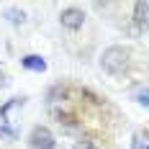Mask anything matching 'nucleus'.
<instances>
[{"mask_svg":"<svg viewBox=\"0 0 149 149\" xmlns=\"http://www.w3.org/2000/svg\"><path fill=\"white\" fill-rule=\"evenodd\" d=\"M18 105H23V98H10L8 103H5L3 108H0V118L10 123V111H13V108H18Z\"/></svg>","mask_w":149,"mask_h":149,"instance_id":"obj_6","label":"nucleus"},{"mask_svg":"<svg viewBox=\"0 0 149 149\" xmlns=\"http://www.w3.org/2000/svg\"><path fill=\"white\" fill-rule=\"evenodd\" d=\"M59 21L67 31H77V29H82V23H85V13L80 8H64L59 13Z\"/></svg>","mask_w":149,"mask_h":149,"instance_id":"obj_3","label":"nucleus"},{"mask_svg":"<svg viewBox=\"0 0 149 149\" xmlns=\"http://www.w3.org/2000/svg\"><path fill=\"white\" fill-rule=\"evenodd\" d=\"M134 23L139 31H149V3L147 0L134 3Z\"/></svg>","mask_w":149,"mask_h":149,"instance_id":"obj_4","label":"nucleus"},{"mask_svg":"<svg viewBox=\"0 0 149 149\" xmlns=\"http://www.w3.org/2000/svg\"><path fill=\"white\" fill-rule=\"evenodd\" d=\"M134 98H136V103H139V105H147V108H149V88H139L134 93Z\"/></svg>","mask_w":149,"mask_h":149,"instance_id":"obj_8","label":"nucleus"},{"mask_svg":"<svg viewBox=\"0 0 149 149\" xmlns=\"http://www.w3.org/2000/svg\"><path fill=\"white\" fill-rule=\"evenodd\" d=\"M74 149H95V144H93V141H77Z\"/></svg>","mask_w":149,"mask_h":149,"instance_id":"obj_12","label":"nucleus"},{"mask_svg":"<svg viewBox=\"0 0 149 149\" xmlns=\"http://www.w3.org/2000/svg\"><path fill=\"white\" fill-rule=\"evenodd\" d=\"M29 147L31 149H54V134L46 126H36L29 136Z\"/></svg>","mask_w":149,"mask_h":149,"instance_id":"obj_2","label":"nucleus"},{"mask_svg":"<svg viewBox=\"0 0 149 149\" xmlns=\"http://www.w3.org/2000/svg\"><path fill=\"white\" fill-rule=\"evenodd\" d=\"M5 18H8L13 26H21V23L26 21V13H23V10H15V8H8V10H5Z\"/></svg>","mask_w":149,"mask_h":149,"instance_id":"obj_7","label":"nucleus"},{"mask_svg":"<svg viewBox=\"0 0 149 149\" xmlns=\"http://www.w3.org/2000/svg\"><path fill=\"white\" fill-rule=\"evenodd\" d=\"M0 139H15V131L10 126H0Z\"/></svg>","mask_w":149,"mask_h":149,"instance_id":"obj_10","label":"nucleus"},{"mask_svg":"<svg viewBox=\"0 0 149 149\" xmlns=\"http://www.w3.org/2000/svg\"><path fill=\"white\" fill-rule=\"evenodd\" d=\"M134 149H149V134H136L134 136Z\"/></svg>","mask_w":149,"mask_h":149,"instance_id":"obj_9","label":"nucleus"},{"mask_svg":"<svg viewBox=\"0 0 149 149\" xmlns=\"http://www.w3.org/2000/svg\"><path fill=\"white\" fill-rule=\"evenodd\" d=\"M8 85V72H5V67L0 64V88H5Z\"/></svg>","mask_w":149,"mask_h":149,"instance_id":"obj_11","label":"nucleus"},{"mask_svg":"<svg viewBox=\"0 0 149 149\" xmlns=\"http://www.w3.org/2000/svg\"><path fill=\"white\" fill-rule=\"evenodd\" d=\"M100 67L108 74H121L129 67V52L121 49V46H108L103 52V57H100Z\"/></svg>","mask_w":149,"mask_h":149,"instance_id":"obj_1","label":"nucleus"},{"mask_svg":"<svg viewBox=\"0 0 149 149\" xmlns=\"http://www.w3.org/2000/svg\"><path fill=\"white\" fill-rule=\"evenodd\" d=\"M21 64L26 67V70H31V72H46V62L39 57V54H26L23 59H21Z\"/></svg>","mask_w":149,"mask_h":149,"instance_id":"obj_5","label":"nucleus"}]
</instances>
